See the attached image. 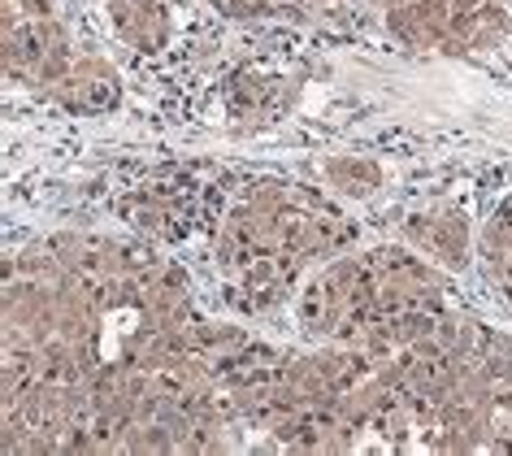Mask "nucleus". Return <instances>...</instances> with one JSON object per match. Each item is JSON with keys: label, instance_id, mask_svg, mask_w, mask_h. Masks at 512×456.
Instances as JSON below:
<instances>
[{"label": "nucleus", "instance_id": "1", "mask_svg": "<svg viewBox=\"0 0 512 456\" xmlns=\"http://www.w3.org/2000/svg\"><path fill=\"white\" fill-rule=\"evenodd\" d=\"M74 48L57 22L53 0H5V61L9 74H27L40 87H57L74 66Z\"/></svg>", "mask_w": 512, "mask_h": 456}, {"label": "nucleus", "instance_id": "2", "mask_svg": "<svg viewBox=\"0 0 512 456\" xmlns=\"http://www.w3.org/2000/svg\"><path fill=\"white\" fill-rule=\"evenodd\" d=\"M391 27L413 44L469 48L499 22V0H387Z\"/></svg>", "mask_w": 512, "mask_h": 456}, {"label": "nucleus", "instance_id": "3", "mask_svg": "<svg viewBox=\"0 0 512 456\" xmlns=\"http://www.w3.org/2000/svg\"><path fill=\"white\" fill-rule=\"evenodd\" d=\"M113 27L122 40H131L139 53L165 44V0H109Z\"/></svg>", "mask_w": 512, "mask_h": 456}, {"label": "nucleus", "instance_id": "4", "mask_svg": "<svg viewBox=\"0 0 512 456\" xmlns=\"http://www.w3.org/2000/svg\"><path fill=\"white\" fill-rule=\"evenodd\" d=\"M330 179H335L343 192H352V196H365V192H374V183H378V166H369V161H330Z\"/></svg>", "mask_w": 512, "mask_h": 456}]
</instances>
